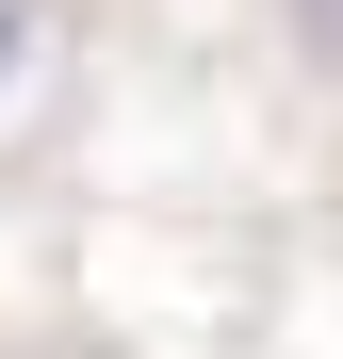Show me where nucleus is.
<instances>
[{"label":"nucleus","mask_w":343,"mask_h":359,"mask_svg":"<svg viewBox=\"0 0 343 359\" xmlns=\"http://www.w3.org/2000/svg\"><path fill=\"white\" fill-rule=\"evenodd\" d=\"M17 359H49V343H17Z\"/></svg>","instance_id":"7ed1b4c3"},{"label":"nucleus","mask_w":343,"mask_h":359,"mask_svg":"<svg viewBox=\"0 0 343 359\" xmlns=\"http://www.w3.org/2000/svg\"><path fill=\"white\" fill-rule=\"evenodd\" d=\"M278 17H295V49H311V66L343 82V0H278Z\"/></svg>","instance_id":"f257e3e1"},{"label":"nucleus","mask_w":343,"mask_h":359,"mask_svg":"<svg viewBox=\"0 0 343 359\" xmlns=\"http://www.w3.org/2000/svg\"><path fill=\"white\" fill-rule=\"evenodd\" d=\"M17 49H33V0H0V82H17Z\"/></svg>","instance_id":"f03ea898"}]
</instances>
